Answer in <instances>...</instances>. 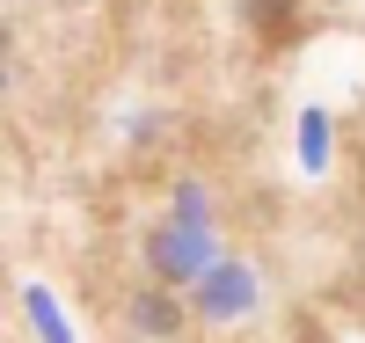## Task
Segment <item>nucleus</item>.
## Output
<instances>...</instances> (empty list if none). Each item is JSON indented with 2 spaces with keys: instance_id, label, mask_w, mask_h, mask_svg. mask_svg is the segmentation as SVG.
Returning a JSON list of instances; mask_svg holds the SVG:
<instances>
[{
  "instance_id": "obj_1",
  "label": "nucleus",
  "mask_w": 365,
  "mask_h": 343,
  "mask_svg": "<svg viewBox=\"0 0 365 343\" xmlns=\"http://www.w3.org/2000/svg\"><path fill=\"white\" fill-rule=\"evenodd\" d=\"M249 15L270 44H285V29H292V0H249Z\"/></svg>"
}]
</instances>
